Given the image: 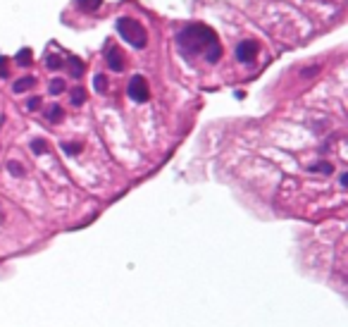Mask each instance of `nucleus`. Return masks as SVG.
Wrapping results in <instances>:
<instances>
[{
	"instance_id": "9",
	"label": "nucleus",
	"mask_w": 348,
	"mask_h": 327,
	"mask_svg": "<svg viewBox=\"0 0 348 327\" xmlns=\"http://www.w3.org/2000/svg\"><path fill=\"white\" fill-rule=\"evenodd\" d=\"M29 60H31V53H29V50H22V53L17 55V62L19 64H27Z\"/></svg>"
},
{
	"instance_id": "15",
	"label": "nucleus",
	"mask_w": 348,
	"mask_h": 327,
	"mask_svg": "<svg viewBox=\"0 0 348 327\" xmlns=\"http://www.w3.org/2000/svg\"><path fill=\"white\" fill-rule=\"evenodd\" d=\"M48 67H53V70L60 67V60H57V57H48Z\"/></svg>"
},
{
	"instance_id": "14",
	"label": "nucleus",
	"mask_w": 348,
	"mask_h": 327,
	"mask_svg": "<svg viewBox=\"0 0 348 327\" xmlns=\"http://www.w3.org/2000/svg\"><path fill=\"white\" fill-rule=\"evenodd\" d=\"M34 151H36V153L46 151V144H43V141H34Z\"/></svg>"
},
{
	"instance_id": "12",
	"label": "nucleus",
	"mask_w": 348,
	"mask_h": 327,
	"mask_svg": "<svg viewBox=\"0 0 348 327\" xmlns=\"http://www.w3.org/2000/svg\"><path fill=\"white\" fill-rule=\"evenodd\" d=\"M48 117H50V119H53V122H55V119L60 117V108H57V105H53V108L48 110Z\"/></svg>"
},
{
	"instance_id": "16",
	"label": "nucleus",
	"mask_w": 348,
	"mask_h": 327,
	"mask_svg": "<svg viewBox=\"0 0 348 327\" xmlns=\"http://www.w3.org/2000/svg\"><path fill=\"white\" fill-rule=\"evenodd\" d=\"M10 170H12V172H15V174H22V170H19V167H17V163H10Z\"/></svg>"
},
{
	"instance_id": "1",
	"label": "nucleus",
	"mask_w": 348,
	"mask_h": 327,
	"mask_svg": "<svg viewBox=\"0 0 348 327\" xmlns=\"http://www.w3.org/2000/svg\"><path fill=\"white\" fill-rule=\"evenodd\" d=\"M177 43L182 48V53L186 57H193V55L205 53V60L208 62H217L222 55V46L215 31L205 24H189L186 29H182L177 34Z\"/></svg>"
},
{
	"instance_id": "10",
	"label": "nucleus",
	"mask_w": 348,
	"mask_h": 327,
	"mask_svg": "<svg viewBox=\"0 0 348 327\" xmlns=\"http://www.w3.org/2000/svg\"><path fill=\"white\" fill-rule=\"evenodd\" d=\"M81 100H83V91H81V89H74V93H72V103H74V105H79Z\"/></svg>"
},
{
	"instance_id": "4",
	"label": "nucleus",
	"mask_w": 348,
	"mask_h": 327,
	"mask_svg": "<svg viewBox=\"0 0 348 327\" xmlns=\"http://www.w3.org/2000/svg\"><path fill=\"white\" fill-rule=\"evenodd\" d=\"M255 53H257V46L253 43V41H241V43L236 46V57L241 60V62H253Z\"/></svg>"
},
{
	"instance_id": "7",
	"label": "nucleus",
	"mask_w": 348,
	"mask_h": 327,
	"mask_svg": "<svg viewBox=\"0 0 348 327\" xmlns=\"http://www.w3.org/2000/svg\"><path fill=\"white\" fill-rule=\"evenodd\" d=\"M29 86H34V79H31V77H29V79H19L17 84H15V91H24V89H29Z\"/></svg>"
},
{
	"instance_id": "2",
	"label": "nucleus",
	"mask_w": 348,
	"mask_h": 327,
	"mask_svg": "<svg viewBox=\"0 0 348 327\" xmlns=\"http://www.w3.org/2000/svg\"><path fill=\"white\" fill-rule=\"evenodd\" d=\"M117 31L119 36L124 38L127 43H131L134 48H143L148 43V36H146V29L138 24L136 19L131 17H122L117 22Z\"/></svg>"
},
{
	"instance_id": "6",
	"label": "nucleus",
	"mask_w": 348,
	"mask_h": 327,
	"mask_svg": "<svg viewBox=\"0 0 348 327\" xmlns=\"http://www.w3.org/2000/svg\"><path fill=\"white\" fill-rule=\"evenodd\" d=\"M103 0H76V5H81L86 12H93L96 8H101Z\"/></svg>"
},
{
	"instance_id": "3",
	"label": "nucleus",
	"mask_w": 348,
	"mask_h": 327,
	"mask_svg": "<svg viewBox=\"0 0 348 327\" xmlns=\"http://www.w3.org/2000/svg\"><path fill=\"white\" fill-rule=\"evenodd\" d=\"M129 96H131V100H138V103H146L148 100V84L143 77H134L131 82H129Z\"/></svg>"
},
{
	"instance_id": "8",
	"label": "nucleus",
	"mask_w": 348,
	"mask_h": 327,
	"mask_svg": "<svg viewBox=\"0 0 348 327\" xmlns=\"http://www.w3.org/2000/svg\"><path fill=\"white\" fill-rule=\"evenodd\" d=\"M69 64H72V74L74 77H79V74H81V64H79V60H76V57H69Z\"/></svg>"
},
{
	"instance_id": "5",
	"label": "nucleus",
	"mask_w": 348,
	"mask_h": 327,
	"mask_svg": "<svg viewBox=\"0 0 348 327\" xmlns=\"http://www.w3.org/2000/svg\"><path fill=\"white\" fill-rule=\"evenodd\" d=\"M108 64H110V70H115V72H119L122 70V55H119V50L117 48H110L108 50Z\"/></svg>"
},
{
	"instance_id": "11",
	"label": "nucleus",
	"mask_w": 348,
	"mask_h": 327,
	"mask_svg": "<svg viewBox=\"0 0 348 327\" xmlns=\"http://www.w3.org/2000/svg\"><path fill=\"white\" fill-rule=\"evenodd\" d=\"M64 89V82H60V79H55V82L50 84V93H60Z\"/></svg>"
},
{
	"instance_id": "13",
	"label": "nucleus",
	"mask_w": 348,
	"mask_h": 327,
	"mask_svg": "<svg viewBox=\"0 0 348 327\" xmlns=\"http://www.w3.org/2000/svg\"><path fill=\"white\" fill-rule=\"evenodd\" d=\"M96 89L98 91H105V77H101V74L96 77Z\"/></svg>"
}]
</instances>
